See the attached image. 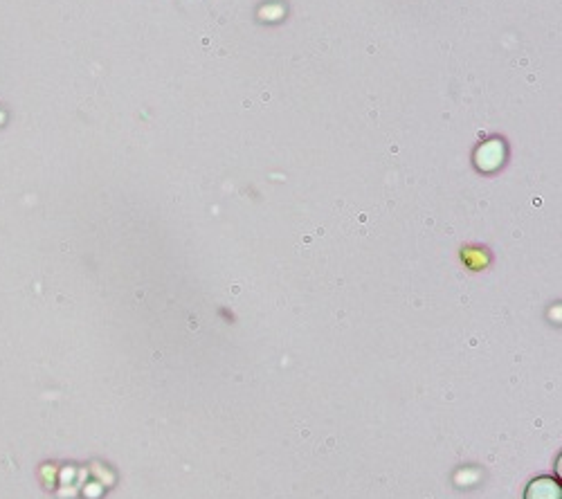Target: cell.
<instances>
[{"instance_id":"6da1fadb","label":"cell","mask_w":562,"mask_h":499,"mask_svg":"<svg viewBox=\"0 0 562 499\" xmlns=\"http://www.w3.org/2000/svg\"><path fill=\"white\" fill-rule=\"evenodd\" d=\"M506 158V149L502 140H488L475 153V167L484 174H491V171L500 169L502 162Z\"/></svg>"},{"instance_id":"7a4b0ae2","label":"cell","mask_w":562,"mask_h":499,"mask_svg":"<svg viewBox=\"0 0 562 499\" xmlns=\"http://www.w3.org/2000/svg\"><path fill=\"white\" fill-rule=\"evenodd\" d=\"M524 499H562V486L554 477H536L524 491Z\"/></svg>"}]
</instances>
